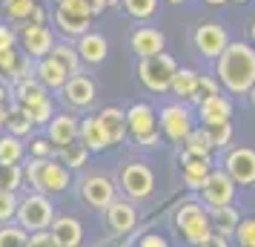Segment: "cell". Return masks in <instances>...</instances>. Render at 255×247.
<instances>
[{
    "mask_svg": "<svg viewBox=\"0 0 255 247\" xmlns=\"http://www.w3.org/2000/svg\"><path fill=\"white\" fill-rule=\"evenodd\" d=\"M212 75L227 95L244 98L255 83V46L250 40H230L227 49L212 60Z\"/></svg>",
    "mask_w": 255,
    "mask_h": 247,
    "instance_id": "cell-1",
    "label": "cell"
},
{
    "mask_svg": "<svg viewBox=\"0 0 255 247\" xmlns=\"http://www.w3.org/2000/svg\"><path fill=\"white\" fill-rule=\"evenodd\" d=\"M23 190H40L52 199L66 196L75 184V173L60 161L58 155L52 158H35V155H26L23 158Z\"/></svg>",
    "mask_w": 255,
    "mask_h": 247,
    "instance_id": "cell-2",
    "label": "cell"
},
{
    "mask_svg": "<svg viewBox=\"0 0 255 247\" xmlns=\"http://www.w3.org/2000/svg\"><path fill=\"white\" fill-rule=\"evenodd\" d=\"M172 230L181 236L184 245L192 247H207L212 236V222H209V207L198 199L195 193L189 199L178 201L172 210Z\"/></svg>",
    "mask_w": 255,
    "mask_h": 247,
    "instance_id": "cell-3",
    "label": "cell"
},
{
    "mask_svg": "<svg viewBox=\"0 0 255 247\" xmlns=\"http://www.w3.org/2000/svg\"><path fill=\"white\" fill-rule=\"evenodd\" d=\"M118 190L121 196L138 201H152L158 196V173L149 161H140V158H132L127 164H121L118 170Z\"/></svg>",
    "mask_w": 255,
    "mask_h": 247,
    "instance_id": "cell-4",
    "label": "cell"
},
{
    "mask_svg": "<svg viewBox=\"0 0 255 247\" xmlns=\"http://www.w3.org/2000/svg\"><path fill=\"white\" fill-rule=\"evenodd\" d=\"M198 124L195 106L189 101H181V98H169L158 106V127H161V135L166 144L172 147H181L184 138L192 132V127Z\"/></svg>",
    "mask_w": 255,
    "mask_h": 247,
    "instance_id": "cell-5",
    "label": "cell"
},
{
    "mask_svg": "<svg viewBox=\"0 0 255 247\" xmlns=\"http://www.w3.org/2000/svg\"><path fill=\"white\" fill-rule=\"evenodd\" d=\"M178 66H181L178 58L163 49L158 55L138 58V63H135V78H138V83L149 95H169V83H172V75Z\"/></svg>",
    "mask_w": 255,
    "mask_h": 247,
    "instance_id": "cell-6",
    "label": "cell"
},
{
    "mask_svg": "<svg viewBox=\"0 0 255 247\" xmlns=\"http://www.w3.org/2000/svg\"><path fill=\"white\" fill-rule=\"evenodd\" d=\"M55 213H58V207H55V199H52V196L40 193V190H20L14 222L32 233V230L49 227L52 219H55Z\"/></svg>",
    "mask_w": 255,
    "mask_h": 247,
    "instance_id": "cell-7",
    "label": "cell"
},
{
    "mask_svg": "<svg viewBox=\"0 0 255 247\" xmlns=\"http://www.w3.org/2000/svg\"><path fill=\"white\" fill-rule=\"evenodd\" d=\"M101 213H104L106 233L115 236V239H127V236L138 233L140 216H143V213H140V207H138V201L127 199V196H121V193H118L115 199L109 201Z\"/></svg>",
    "mask_w": 255,
    "mask_h": 247,
    "instance_id": "cell-8",
    "label": "cell"
},
{
    "mask_svg": "<svg viewBox=\"0 0 255 247\" xmlns=\"http://www.w3.org/2000/svg\"><path fill=\"white\" fill-rule=\"evenodd\" d=\"M58 101L63 104V109H69V112H92L95 104H98V83L81 72V75H69L66 83L58 89Z\"/></svg>",
    "mask_w": 255,
    "mask_h": 247,
    "instance_id": "cell-9",
    "label": "cell"
},
{
    "mask_svg": "<svg viewBox=\"0 0 255 247\" xmlns=\"http://www.w3.org/2000/svg\"><path fill=\"white\" fill-rule=\"evenodd\" d=\"M118 193H121V190H118V178H112L109 173H101V170H89V173H83L81 181H78V196H81V201L95 213L104 210Z\"/></svg>",
    "mask_w": 255,
    "mask_h": 247,
    "instance_id": "cell-10",
    "label": "cell"
},
{
    "mask_svg": "<svg viewBox=\"0 0 255 247\" xmlns=\"http://www.w3.org/2000/svg\"><path fill=\"white\" fill-rule=\"evenodd\" d=\"M218 167L227 170V176L238 187H255V150L247 144H230L227 150H221Z\"/></svg>",
    "mask_w": 255,
    "mask_h": 247,
    "instance_id": "cell-11",
    "label": "cell"
},
{
    "mask_svg": "<svg viewBox=\"0 0 255 247\" xmlns=\"http://www.w3.org/2000/svg\"><path fill=\"white\" fill-rule=\"evenodd\" d=\"M230 29L221 23V20H201L198 26H192V49H195L201 58L212 63L221 52L230 43Z\"/></svg>",
    "mask_w": 255,
    "mask_h": 247,
    "instance_id": "cell-12",
    "label": "cell"
},
{
    "mask_svg": "<svg viewBox=\"0 0 255 247\" xmlns=\"http://www.w3.org/2000/svg\"><path fill=\"white\" fill-rule=\"evenodd\" d=\"M238 190L241 187L227 176V170L215 164L209 170L207 181L201 184V190H198L195 196L204 201L207 207H218V204H232V201H238Z\"/></svg>",
    "mask_w": 255,
    "mask_h": 247,
    "instance_id": "cell-13",
    "label": "cell"
},
{
    "mask_svg": "<svg viewBox=\"0 0 255 247\" xmlns=\"http://www.w3.org/2000/svg\"><path fill=\"white\" fill-rule=\"evenodd\" d=\"M14 29H17V46L32 60L46 58L55 46V40H58L52 23H17Z\"/></svg>",
    "mask_w": 255,
    "mask_h": 247,
    "instance_id": "cell-14",
    "label": "cell"
},
{
    "mask_svg": "<svg viewBox=\"0 0 255 247\" xmlns=\"http://www.w3.org/2000/svg\"><path fill=\"white\" fill-rule=\"evenodd\" d=\"M92 23H95L92 14L69 9V6H60V3H52V29L63 40H78L86 29H92Z\"/></svg>",
    "mask_w": 255,
    "mask_h": 247,
    "instance_id": "cell-15",
    "label": "cell"
},
{
    "mask_svg": "<svg viewBox=\"0 0 255 247\" xmlns=\"http://www.w3.org/2000/svg\"><path fill=\"white\" fill-rule=\"evenodd\" d=\"M215 167L212 155H195V153H186L184 147H178V170H181V181L189 193H198L201 184L207 181L209 170Z\"/></svg>",
    "mask_w": 255,
    "mask_h": 247,
    "instance_id": "cell-16",
    "label": "cell"
},
{
    "mask_svg": "<svg viewBox=\"0 0 255 247\" xmlns=\"http://www.w3.org/2000/svg\"><path fill=\"white\" fill-rule=\"evenodd\" d=\"M195 115H198V124H218V121H232L235 115V101H232V95H227L224 89L215 95H209L204 98L201 104H195Z\"/></svg>",
    "mask_w": 255,
    "mask_h": 247,
    "instance_id": "cell-17",
    "label": "cell"
},
{
    "mask_svg": "<svg viewBox=\"0 0 255 247\" xmlns=\"http://www.w3.org/2000/svg\"><path fill=\"white\" fill-rule=\"evenodd\" d=\"M127 127H129V138H138V135H149L158 132V106L152 101H135L127 106Z\"/></svg>",
    "mask_w": 255,
    "mask_h": 247,
    "instance_id": "cell-18",
    "label": "cell"
},
{
    "mask_svg": "<svg viewBox=\"0 0 255 247\" xmlns=\"http://www.w3.org/2000/svg\"><path fill=\"white\" fill-rule=\"evenodd\" d=\"M129 49L135 52V58H149L166 49V35L152 23H138L129 32Z\"/></svg>",
    "mask_w": 255,
    "mask_h": 247,
    "instance_id": "cell-19",
    "label": "cell"
},
{
    "mask_svg": "<svg viewBox=\"0 0 255 247\" xmlns=\"http://www.w3.org/2000/svg\"><path fill=\"white\" fill-rule=\"evenodd\" d=\"M49 227H52V233L58 239V247H81L86 242V227L72 213H55Z\"/></svg>",
    "mask_w": 255,
    "mask_h": 247,
    "instance_id": "cell-20",
    "label": "cell"
},
{
    "mask_svg": "<svg viewBox=\"0 0 255 247\" xmlns=\"http://www.w3.org/2000/svg\"><path fill=\"white\" fill-rule=\"evenodd\" d=\"M78 138L92 150V155H101V153H106V150H112V141H109V135H106L104 124H101V118H98V112H83V115H81Z\"/></svg>",
    "mask_w": 255,
    "mask_h": 247,
    "instance_id": "cell-21",
    "label": "cell"
},
{
    "mask_svg": "<svg viewBox=\"0 0 255 247\" xmlns=\"http://www.w3.org/2000/svg\"><path fill=\"white\" fill-rule=\"evenodd\" d=\"M75 49L81 55L83 66H101L106 58H109V40H106L101 32L95 29H86L78 40H75Z\"/></svg>",
    "mask_w": 255,
    "mask_h": 247,
    "instance_id": "cell-22",
    "label": "cell"
},
{
    "mask_svg": "<svg viewBox=\"0 0 255 247\" xmlns=\"http://www.w3.org/2000/svg\"><path fill=\"white\" fill-rule=\"evenodd\" d=\"M78 127H81V115L63 109V112H55V115L49 118V124L43 127V132L49 135V141L55 144V147H63L72 138H78Z\"/></svg>",
    "mask_w": 255,
    "mask_h": 247,
    "instance_id": "cell-23",
    "label": "cell"
},
{
    "mask_svg": "<svg viewBox=\"0 0 255 247\" xmlns=\"http://www.w3.org/2000/svg\"><path fill=\"white\" fill-rule=\"evenodd\" d=\"M35 78L43 83L52 95H58V89L66 83V78H69V72H66V66H63V63L49 52L46 58H37L35 60Z\"/></svg>",
    "mask_w": 255,
    "mask_h": 247,
    "instance_id": "cell-24",
    "label": "cell"
},
{
    "mask_svg": "<svg viewBox=\"0 0 255 247\" xmlns=\"http://www.w3.org/2000/svg\"><path fill=\"white\" fill-rule=\"evenodd\" d=\"M98 118H101V124H104L106 135H109V141H112V147H121V144L129 141V127H127V109L124 106H101V112H98Z\"/></svg>",
    "mask_w": 255,
    "mask_h": 247,
    "instance_id": "cell-25",
    "label": "cell"
},
{
    "mask_svg": "<svg viewBox=\"0 0 255 247\" xmlns=\"http://www.w3.org/2000/svg\"><path fill=\"white\" fill-rule=\"evenodd\" d=\"M43 101H52V92L37 81L35 75H32V78H23V81H17V83H12V104H20L23 109H29V106L43 104Z\"/></svg>",
    "mask_w": 255,
    "mask_h": 247,
    "instance_id": "cell-26",
    "label": "cell"
},
{
    "mask_svg": "<svg viewBox=\"0 0 255 247\" xmlns=\"http://www.w3.org/2000/svg\"><path fill=\"white\" fill-rule=\"evenodd\" d=\"M63 161V164L69 167L72 173H83L86 167H89V158H92V150L81 141V138H72L69 144H63L58 147V153H55Z\"/></svg>",
    "mask_w": 255,
    "mask_h": 247,
    "instance_id": "cell-27",
    "label": "cell"
},
{
    "mask_svg": "<svg viewBox=\"0 0 255 247\" xmlns=\"http://www.w3.org/2000/svg\"><path fill=\"white\" fill-rule=\"evenodd\" d=\"M244 213L238 210V204L232 201V204H218V207H209V222H212V230H218L224 236H232L235 233V227L241 222Z\"/></svg>",
    "mask_w": 255,
    "mask_h": 247,
    "instance_id": "cell-28",
    "label": "cell"
},
{
    "mask_svg": "<svg viewBox=\"0 0 255 247\" xmlns=\"http://www.w3.org/2000/svg\"><path fill=\"white\" fill-rule=\"evenodd\" d=\"M161 0H121V12L135 23H152L161 12Z\"/></svg>",
    "mask_w": 255,
    "mask_h": 247,
    "instance_id": "cell-29",
    "label": "cell"
},
{
    "mask_svg": "<svg viewBox=\"0 0 255 247\" xmlns=\"http://www.w3.org/2000/svg\"><path fill=\"white\" fill-rule=\"evenodd\" d=\"M198 75L201 72L192 69V66H178L172 75V83H169V95L172 98H181V101H192L198 86Z\"/></svg>",
    "mask_w": 255,
    "mask_h": 247,
    "instance_id": "cell-30",
    "label": "cell"
},
{
    "mask_svg": "<svg viewBox=\"0 0 255 247\" xmlns=\"http://www.w3.org/2000/svg\"><path fill=\"white\" fill-rule=\"evenodd\" d=\"M26 155H29L26 138L12 135L9 130H0V161H6V164H23Z\"/></svg>",
    "mask_w": 255,
    "mask_h": 247,
    "instance_id": "cell-31",
    "label": "cell"
},
{
    "mask_svg": "<svg viewBox=\"0 0 255 247\" xmlns=\"http://www.w3.org/2000/svg\"><path fill=\"white\" fill-rule=\"evenodd\" d=\"M52 55L66 66L69 75H81V72H86L81 55H78V49H75V40H63V37H58V40H55V46H52Z\"/></svg>",
    "mask_w": 255,
    "mask_h": 247,
    "instance_id": "cell-32",
    "label": "cell"
},
{
    "mask_svg": "<svg viewBox=\"0 0 255 247\" xmlns=\"http://www.w3.org/2000/svg\"><path fill=\"white\" fill-rule=\"evenodd\" d=\"M184 147L186 153H195V155H215V144H212V138H209V130L204 127V124H195L192 127V132L184 138Z\"/></svg>",
    "mask_w": 255,
    "mask_h": 247,
    "instance_id": "cell-33",
    "label": "cell"
},
{
    "mask_svg": "<svg viewBox=\"0 0 255 247\" xmlns=\"http://www.w3.org/2000/svg\"><path fill=\"white\" fill-rule=\"evenodd\" d=\"M3 130H9L12 135H20V138H29V135L35 132V124H32V118L26 115V109L20 104H9L6 127H3Z\"/></svg>",
    "mask_w": 255,
    "mask_h": 247,
    "instance_id": "cell-34",
    "label": "cell"
},
{
    "mask_svg": "<svg viewBox=\"0 0 255 247\" xmlns=\"http://www.w3.org/2000/svg\"><path fill=\"white\" fill-rule=\"evenodd\" d=\"M37 0H0V17L3 20H9L12 26L23 23L26 17L32 14Z\"/></svg>",
    "mask_w": 255,
    "mask_h": 247,
    "instance_id": "cell-35",
    "label": "cell"
},
{
    "mask_svg": "<svg viewBox=\"0 0 255 247\" xmlns=\"http://www.w3.org/2000/svg\"><path fill=\"white\" fill-rule=\"evenodd\" d=\"M29 245V230L14 222H0V247H26Z\"/></svg>",
    "mask_w": 255,
    "mask_h": 247,
    "instance_id": "cell-36",
    "label": "cell"
},
{
    "mask_svg": "<svg viewBox=\"0 0 255 247\" xmlns=\"http://www.w3.org/2000/svg\"><path fill=\"white\" fill-rule=\"evenodd\" d=\"M26 150H29V155H35V158H52V155L58 153V147L49 141V135L43 130H35L26 138Z\"/></svg>",
    "mask_w": 255,
    "mask_h": 247,
    "instance_id": "cell-37",
    "label": "cell"
},
{
    "mask_svg": "<svg viewBox=\"0 0 255 247\" xmlns=\"http://www.w3.org/2000/svg\"><path fill=\"white\" fill-rule=\"evenodd\" d=\"M26 187L23 181V164H6L0 161V190H20Z\"/></svg>",
    "mask_w": 255,
    "mask_h": 247,
    "instance_id": "cell-38",
    "label": "cell"
},
{
    "mask_svg": "<svg viewBox=\"0 0 255 247\" xmlns=\"http://www.w3.org/2000/svg\"><path fill=\"white\" fill-rule=\"evenodd\" d=\"M209 138H212V144H215V153H221V150H227L232 141H235V124L232 121H218V124H209Z\"/></svg>",
    "mask_w": 255,
    "mask_h": 247,
    "instance_id": "cell-39",
    "label": "cell"
},
{
    "mask_svg": "<svg viewBox=\"0 0 255 247\" xmlns=\"http://www.w3.org/2000/svg\"><path fill=\"white\" fill-rule=\"evenodd\" d=\"M20 58H23V49L17 46V43L0 46V78H3V81H9V75H12L14 66L20 63Z\"/></svg>",
    "mask_w": 255,
    "mask_h": 247,
    "instance_id": "cell-40",
    "label": "cell"
},
{
    "mask_svg": "<svg viewBox=\"0 0 255 247\" xmlns=\"http://www.w3.org/2000/svg\"><path fill=\"white\" fill-rule=\"evenodd\" d=\"M215 92H221V83H218V78H215L212 72H201V75H198L195 95H192V101H189V104L195 106V104H201L204 98H209V95H215Z\"/></svg>",
    "mask_w": 255,
    "mask_h": 247,
    "instance_id": "cell-41",
    "label": "cell"
},
{
    "mask_svg": "<svg viewBox=\"0 0 255 247\" xmlns=\"http://www.w3.org/2000/svg\"><path fill=\"white\" fill-rule=\"evenodd\" d=\"M232 245L255 247V216H241V222L232 233Z\"/></svg>",
    "mask_w": 255,
    "mask_h": 247,
    "instance_id": "cell-42",
    "label": "cell"
},
{
    "mask_svg": "<svg viewBox=\"0 0 255 247\" xmlns=\"http://www.w3.org/2000/svg\"><path fill=\"white\" fill-rule=\"evenodd\" d=\"M58 109H55V98L52 101H43V104H35V106H29L26 109V115L32 118V124H35V130H43L49 124V118L55 115Z\"/></svg>",
    "mask_w": 255,
    "mask_h": 247,
    "instance_id": "cell-43",
    "label": "cell"
},
{
    "mask_svg": "<svg viewBox=\"0 0 255 247\" xmlns=\"http://www.w3.org/2000/svg\"><path fill=\"white\" fill-rule=\"evenodd\" d=\"M17 199H20L17 190H0V222H12L14 219V213H17Z\"/></svg>",
    "mask_w": 255,
    "mask_h": 247,
    "instance_id": "cell-44",
    "label": "cell"
},
{
    "mask_svg": "<svg viewBox=\"0 0 255 247\" xmlns=\"http://www.w3.org/2000/svg\"><path fill=\"white\" fill-rule=\"evenodd\" d=\"M127 144H132L135 150H146V153H155V150H161L163 144V135H161V130L158 132H149V135H138V138H129Z\"/></svg>",
    "mask_w": 255,
    "mask_h": 247,
    "instance_id": "cell-45",
    "label": "cell"
},
{
    "mask_svg": "<svg viewBox=\"0 0 255 247\" xmlns=\"http://www.w3.org/2000/svg\"><path fill=\"white\" fill-rule=\"evenodd\" d=\"M26 247H58V239H55V233H52V227L32 230V233H29V245Z\"/></svg>",
    "mask_w": 255,
    "mask_h": 247,
    "instance_id": "cell-46",
    "label": "cell"
},
{
    "mask_svg": "<svg viewBox=\"0 0 255 247\" xmlns=\"http://www.w3.org/2000/svg\"><path fill=\"white\" fill-rule=\"evenodd\" d=\"M32 75H35V60L23 52L20 63H17V66H14V72L9 75V83H17V81H23V78H32Z\"/></svg>",
    "mask_w": 255,
    "mask_h": 247,
    "instance_id": "cell-47",
    "label": "cell"
},
{
    "mask_svg": "<svg viewBox=\"0 0 255 247\" xmlns=\"http://www.w3.org/2000/svg\"><path fill=\"white\" fill-rule=\"evenodd\" d=\"M135 245H140V247H169V239L163 233H158V230H149V233L138 236Z\"/></svg>",
    "mask_w": 255,
    "mask_h": 247,
    "instance_id": "cell-48",
    "label": "cell"
},
{
    "mask_svg": "<svg viewBox=\"0 0 255 247\" xmlns=\"http://www.w3.org/2000/svg\"><path fill=\"white\" fill-rule=\"evenodd\" d=\"M17 43V29L9 20H0V46H12Z\"/></svg>",
    "mask_w": 255,
    "mask_h": 247,
    "instance_id": "cell-49",
    "label": "cell"
},
{
    "mask_svg": "<svg viewBox=\"0 0 255 247\" xmlns=\"http://www.w3.org/2000/svg\"><path fill=\"white\" fill-rule=\"evenodd\" d=\"M86 3H89V12H92V17H101L104 12H109L106 0H86Z\"/></svg>",
    "mask_w": 255,
    "mask_h": 247,
    "instance_id": "cell-50",
    "label": "cell"
},
{
    "mask_svg": "<svg viewBox=\"0 0 255 247\" xmlns=\"http://www.w3.org/2000/svg\"><path fill=\"white\" fill-rule=\"evenodd\" d=\"M0 104H12V83L3 81V78H0Z\"/></svg>",
    "mask_w": 255,
    "mask_h": 247,
    "instance_id": "cell-51",
    "label": "cell"
},
{
    "mask_svg": "<svg viewBox=\"0 0 255 247\" xmlns=\"http://www.w3.org/2000/svg\"><path fill=\"white\" fill-rule=\"evenodd\" d=\"M247 40L255 46V14L250 17V23H247Z\"/></svg>",
    "mask_w": 255,
    "mask_h": 247,
    "instance_id": "cell-52",
    "label": "cell"
},
{
    "mask_svg": "<svg viewBox=\"0 0 255 247\" xmlns=\"http://www.w3.org/2000/svg\"><path fill=\"white\" fill-rule=\"evenodd\" d=\"M244 101H247V104H250V109L255 112V83L250 86V89H247V95H244Z\"/></svg>",
    "mask_w": 255,
    "mask_h": 247,
    "instance_id": "cell-53",
    "label": "cell"
},
{
    "mask_svg": "<svg viewBox=\"0 0 255 247\" xmlns=\"http://www.w3.org/2000/svg\"><path fill=\"white\" fill-rule=\"evenodd\" d=\"M201 3H204V6H209V9H224L230 0H201Z\"/></svg>",
    "mask_w": 255,
    "mask_h": 247,
    "instance_id": "cell-54",
    "label": "cell"
},
{
    "mask_svg": "<svg viewBox=\"0 0 255 247\" xmlns=\"http://www.w3.org/2000/svg\"><path fill=\"white\" fill-rule=\"evenodd\" d=\"M6 112H9V106H6V104H0V130L6 127Z\"/></svg>",
    "mask_w": 255,
    "mask_h": 247,
    "instance_id": "cell-55",
    "label": "cell"
},
{
    "mask_svg": "<svg viewBox=\"0 0 255 247\" xmlns=\"http://www.w3.org/2000/svg\"><path fill=\"white\" fill-rule=\"evenodd\" d=\"M161 3H169V6H186L189 0H161Z\"/></svg>",
    "mask_w": 255,
    "mask_h": 247,
    "instance_id": "cell-56",
    "label": "cell"
},
{
    "mask_svg": "<svg viewBox=\"0 0 255 247\" xmlns=\"http://www.w3.org/2000/svg\"><path fill=\"white\" fill-rule=\"evenodd\" d=\"M230 3H238V6H244V3H250V0H230Z\"/></svg>",
    "mask_w": 255,
    "mask_h": 247,
    "instance_id": "cell-57",
    "label": "cell"
}]
</instances>
